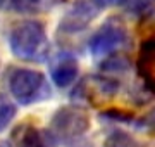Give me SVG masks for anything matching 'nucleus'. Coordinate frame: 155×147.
Segmentation results:
<instances>
[{
    "mask_svg": "<svg viewBox=\"0 0 155 147\" xmlns=\"http://www.w3.org/2000/svg\"><path fill=\"white\" fill-rule=\"evenodd\" d=\"M12 54L26 62H45L48 59L50 43L43 24L38 21H22L16 24L9 36Z\"/></svg>",
    "mask_w": 155,
    "mask_h": 147,
    "instance_id": "1",
    "label": "nucleus"
},
{
    "mask_svg": "<svg viewBox=\"0 0 155 147\" xmlns=\"http://www.w3.org/2000/svg\"><path fill=\"white\" fill-rule=\"evenodd\" d=\"M9 88L11 94L16 97V101L22 106L47 101L52 95L47 78L40 71H33V69L14 71L9 80Z\"/></svg>",
    "mask_w": 155,
    "mask_h": 147,
    "instance_id": "2",
    "label": "nucleus"
},
{
    "mask_svg": "<svg viewBox=\"0 0 155 147\" xmlns=\"http://www.w3.org/2000/svg\"><path fill=\"white\" fill-rule=\"evenodd\" d=\"M90 130L88 113L76 106H64L57 109L50 121V133L57 142H74Z\"/></svg>",
    "mask_w": 155,
    "mask_h": 147,
    "instance_id": "3",
    "label": "nucleus"
},
{
    "mask_svg": "<svg viewBox=\"0 0 155 147\" xmlns=\"http://www.w3.org/2000/svg\"><path fill=\"white\" fill-rule=\"evenodd\" d=\"M127 43V29L121 19L112 17L102 24L88 42V49L95 57H109Z\"/></svg>",
    "mask_w": 155,
    "mask_h": 147,
    "instance_id": "4",
    "label": "nucleus"
},
{
    "mask_svg": "<svg viewBox=\"0 0 155 147\" xmlns=\"http://www.w3.org/2000/svg\"><path fill=\"white\" fill-rule=\"evenodd\" d=\"M98 7L95 5V2H88V0H79L67 11L64 19L61 21V29L66 33H76L81 31L88 26L93 17L97 16Z\"/></svg>",
    "mask_w": 155,
    "mask_h": 147,
    "instance_id": "5",
    "label": "nucleus"
},
{
    "mask_svg": "<svg viewBox=\"0 0 155 147\" xmlns=\"http://www.w3.org/2000/svg\"><path fill=\"white\" fill-rule=\"evenodd\" d=\"M14 137L16 147H57V140L50 133V130H41L28 123L21 125Z\"/></svg>",
    "mask_w": 155,
    "mask_h": 147,
    "instance_id": "6",
    "label": "nucleus"
},
{
    "mask_svg": "<svg viewBox=\"0 0 155 147\" xmlns=\"http://www.w3.org/2000/svg\"><path fill=\"white\" fill-rule=\"evenodd\" d=\"M138 74L143 80L145 87L155 94V36L147 38L138 52Z\"/></svg>",
    "mask_w": 155,
    "mask_h": 147,
    "instance_id": "7",
    "label": "nucleus"
},
{
    "mask_svg": "<svg viewBox=\"0 0 155 147\" xmlns=\"http://www.w3.org/2000/svg\"><path fill=\"white\" fill-rule=\"evenodd\" d=\"M78 61L69 54H64V56H59L57 61L52 64V69H50V74H52V80L57 87H62L66 88L71 83H74V80L78 76Z\"/></svg>",
    "mask_w": 155,
    "mask_h": 147,
    "instance_id": "8",
    "label": "nucleus"
},
{
    "mask_svg": "<svg viewBox=\"0 0 155 147\" xmlns=\"http://www.w3.org/2000/svg\"><path fill=\"white\" fill-rule=\"evenodd\" d=\"M61 0H0V9L16 14H45Z\"/></svg>",
    "mask_w": 155,
    "mask_h": 147,
    "instance_id": "9",
    "label": "nucleus"
},
{
    "mask_svg": "<svg viewBox=\"0 0 155 147\" xmlns=\"http://www.w3.org/2000/svg\"><path fill=\"white\" fill-rule=\"evenodd\" d=\"M104 147H147L143 142H140L138 138H134L133 135H129L124 130H114L109 133L105 138Z\"/></svg>",
    "mask_w": 155,
    "mask_h": 147,
    "instance_id": "10",
    "label": "nucleus"
},
{
    "mask_svg": "<svg viewBox=\"0 0 155 147\" xmlns=\"http://www.w3.org/2000/svg\"><path fill=\"white\" fill-rule=\"evenodd\" d=\"M121 4L134 17H147L155 9V0H122Z\"/></svg>",
    "mask_w": 155,
    "mask_h": 147,
    "instance_id": "11",
    "label": "nucleus"
},
{
    "mask_svg": "<svg viewBox=\"0 0 155 147\" xmlns=\"http://www.w3.org/2000/svg\"><path fill=\"white\" fill-rule=\"evenodd\" d=\"M16 118V106L9 97L0 94V132H4Z\"/></svg>",
    "mask_w": 155,
    "mask_h": 147,
    "instance_id": "12",
    "label": "nucleus"
},
{
    "mask_svg": "<svg viewBox=\"0 0 155 147\" xmlns=\"http://www.w3.org/2000/svg\"><path fill=\"white\" fill-rule=\"evenodd\" d=\"M140 123H141L143 128H147V130H150V132H155V109L148 111V113L143 116V119H141Z\"/></svg>",
    "mask_w": 155,
    "mask_h": 147,
    "instance_id": "13",
    "label": "nucleus"
},
{
    "mask_svg": "<svg viewBox=\"0 0 155 147\" xmlns=\"http://www.w3.org/2000/svg\"><path fill=\"white\" fill-rule=\"evenodd\" d=\"M95 5L98 7V9H105V7H110V5H117V4H121L122 0H93Z\"/></svg>",
    "mask_w": 155,
    "mask_h": 147,
    "instance_id": "14",
    "label": "nucleus"
},
{
    "mask_svg": "<svg viewBox=\"0 0 155 147\" xmlns=\"http://www.w3.org/2000/svg\"><path fill=\"white\" fill-rule=\"evenodd\" d=\"M71 147H93L90 142H76V144H72Z\"/></svg>",
    "mask_w": 155,
    "mask_h": 147,
    "instance_id": "15",
    "label": "nucleus"
},
{
    "mask_svg": "<svg viewBox=\"0 0 155 147\" xmlns=\"http://www.w3.org/2000/svg\"><path fill=\"white\" fill-rule=\"evenodd\" d=\"M0 147H11V145H9L7 142H0Z\"/></svg>",
    "mask_w": 155,
    "mask_h": 147,
    "instance_id": "16",
    "label": "nucleus"
}]
</instances>
